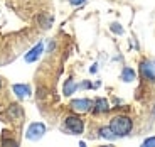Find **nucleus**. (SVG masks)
<instances>
[{
	"label": "nucleus",
	"instance_id": "1",
	"mask_svg": "<svg viewBox=\"0 0 155 147\" xmlns=\"http://www.w3.org/2000/svg\"><path fill=\"white\" fill-rule=\"evenodd\" d=\"M132 127H133L132 120L125 115L115 117V118L111 120V124H110V128L113 130V134H115L116 137H125L127 134H130Z\"/></svg>",
	"mask_w": 155,
	"mask_h": 147
},
{
	"label": "nucleus",
	"instance_id": "2",
	"mask_svg": "<svg viewBox=\"0 0 155 147\" xmlns=\"http://www.w3.org/2000/svg\"><path fill=\"white\" fill-rule=\"evenodd\" d=\"M64 125L66 128L71 132V134H83V128H84V124L83 120L76 115H69L66 120H64Z\"/></svg>",
	"mask_w": 155,
	"mask_h": 147
},
{
	"label": "nucleus",
	"instance_id": "3",
	"mask_svg": "<svg viewBox=\"0 0 155 147\" xmlns=\"http://www.w3.org/2000/svg\"><path fill=\"white\" fill-rule=\"evenodd\" d=\"M44 134H46V125L35 122V124H32L31 127L27 128V134H25V135H27L29 140H39Z\"/></svg>",
	"mask_w": 155,
	"mask_h": 147
},
{
	"label": "nucleus",
	"instance_id": "4",
	"mask_svg": "<svg viewBox=\"0 0 155 147\" xmlns=\"http://www.w3.org/2000/svg\"><path fill=\"white\" fill-rule=\"evenodd\" d=\"M91 107H93V101L88 100V98H81V100H73L71 101V108H73L74 112H78V113L89 112Z\"/></svg>",
	"mask_w": 155,
	"mask_h": 147
},
{
	"label": "nucleus",
	"instance_id": "5",
	"mask_svg": "<svg viewBox=\"0 0 155 147\" xmlns=\"http://www.w3.org/2000/svg\"><path fill=\"white\" fill-rule=\"evenodd\" d=\"M140 74L145 78V80H150L153 81L155 80V63L152 61H143L140 64Z\"/></svg>",
	"mask_w": 155,
	"mask_h": 147
},
{
	"label": "nucleus",
	"instance_id": "6",
	"mask_svg": "<svg viewBox=\"0 0 155 147\" xmlns=\"http://www.w3.org/2000/svg\"><path fill=\"white\" fill-rule=\"evenodd\" d=\"M42 51H44V46H42V43H39L37 46L32 47V49L29 51L27 54H25V61H27V63H34V61H37L39 56L42 54Z\"/></svg>",
	"mask_w": 155,
	"mask_h": 147
},
{
	"label": "nucleus",
	"instance_id": "7",
	"mask_svg": "<svg viewBox=\"0 0 155 147\" xmlns=\"http://www.w3.org/2000/svg\"><path fill=\"white\" fill-rule=\"evenodd\" d=\"M110 110V105H108V100H105V98H98L96 101H94V112L96 113H105Z\"/></svg>",
	"mask_w": 155,
	"mask_h": 147
},
{
	"label": "nucleus",
	"instance_id": "8",
	"mask_svg": "<svg viewBox=\"0 0 155 147\" xmlns=\"http://www.w3.org/2000/svg\"><path fill=\"white\" fill-rule=\"evenodd\" d=\"M14 93H15L19 98H24V97H29L31 88H29L27 85H14Z\"/></svg>",
	"mask_w": 155,
	"mask_h": 147
},
{
	"label": "nucleus",
	"instance_id": "9",
	"mask_svg": "<svg viewBox=\"0 0 155 147\" xmlns=\"http://www.w3.org/2000/svg\"><path fill=\"white\" fill-rule=\"evenodd\" d=\"M121 80L123 81H132V80H135V71L130 70V68H125L121 71Z\"/></svg>",
	"mask_w": 155,
	"mask_h": 147
},
{
	"label": "nucleus",
	"instance_id": "10",
	"mask_svg": "<svg viewBox=\"0 0 155 147\" xmlns=\"http://www.w3.org/2000/svg\"><path fill=\"white\" fill-rule=\"evenodd\" d=\"M100 135L105 137V139H108V140H113V137H116L110 127H103V128H101V130H100Z\"/></svg>",
	"mask_w": 155,
	"mask_h": 147
},
{
	"label": "nucleus",
	"instance_id": "11",
	"mask_svg": "<svg viewBox=\"0 0 155 147\" xmlns=\"http://www.w3.org/2000/svg\"><path fill=\"white\" fill-rule=\"evenodd\" d=\"M74 90H76V83H74L73 80H68V81L64 83V95H71Z\"/></svg>",
	"mask_w": 155,
	"mask_h": 147
},
{
	"label": "nucleus",
	"instance_id": "12",
	"mask_svg": "<svg viewBox=\"0 0 155 147\" xmlns=\"http://www.w3.org/2000/svg\"><path fill=\"white\" fill-rule=\"evenodd\" d=\"M143 145L145 147H148V145H155V137H150V139H147L143 142Z\"/></svg>",
	"mask_w": 155,
	"mask_h": 147
},
{
	"label": "nucleus",
	"instance_id": "13",
	"mask_svg": "<svg viewBox=\"0 0 155 147\" xmlns=\"http://www.w3.org/2000/svg\"><path fill=\"white\" fill-rule=\"evenodd\" d=\"M2 144H4V145H17L15 140H7V139H4V142H2Z\"/></svg>",
	"mask_w": 155,
	"mask_h": 147
},
{
	"label": "nucleus",
	"instance_id": "14",
	"mask_svg": "<svg viewBox=\"0 0 155 147\" xmlns=\"http://www.w3.org/2000/svg\"><path fill=\"white\" fill-rule=\"evenodd\" d=\"M69 2H71L73 5H81L83 2H86V0H69Z\"/></svg>",
	"mask_w": 155,
	"mask_h": 147
},
{
	"label": "nucleus",
	"instance_id": "15",
	"mask_svg": "<svg viewBox=\"0 0 155 147\" xmlns=\"http://www.w3.org/2000/svg\"><path fill=\"white\" fill-rule=\"evenodd\" d=\"M113 31H115V32H121V29L118 27V24H115V26H113Z\"/></svg>",
	"mask_w": 155,
	"mask_h": 147
},
{
	"label": "nucleus",
	"instance_id": "16",
	"mask_svg": "<svg viewBox=\"0 0 155 147\" xmlns=\"http://www.w3.org/2000/svg\"><path fill=\"white\" fill-rule=\"evenodd\" d=\"M0 86H2V81H0Z\"/></svg>",
	"mask_w": 155,
	"mask_h": 147
}]
</instances>
